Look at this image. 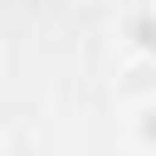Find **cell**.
<instances>
[{
  "mask_svg": "<svg viewBox=\"0 0 156 156\" xmlns=\"http://www.w3.org/2000/svg\"><path fill=\"white\" fill-rule=\"evenodd\" d=\"M0 151H5V132H0Z\"/></svg>",
  "mask_w": 156,
  "mask_h": 156,
  "instance_id": "1",
  "label": "cell"
}]
</instances>
